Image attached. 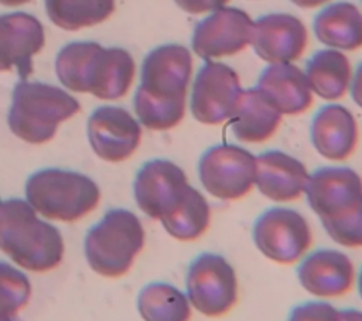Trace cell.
I'll list each match as a JSON object with an SVG mask.
<instances>
[{
    "label": "cell",
    "mask_w": 362,
    "mask_h": 321,
    "mask_svg": "<svg viewBox=\"0 0 362 321\" xmlns=\"http://www.w3.org/2000/svg\"><path fill=\"white\" fill-rule=\"evenodd\" d=\"M0 250L24 272L47 273L61 264L65 243L25 199L8 198L0 204Z\"/></svg>",
    "instance_id": "obj_1"
},
{
    "label": "cell",
    "mask_w": 362,
    "mask_h": 321,
    "mask_svg": "<svg viewBox=\"0 0 362 321\" xmlns=\"http://www.w3.org/2000/svg\"><path fill=\"white\" fill-rule=\"evenodd\" d=\"M81 110V105L65 89L51 83L18 81L7 113L10 132L28 144L52 140L61 123Z\"/></svg>",
    "instance_id": "obj_2"
},
{
    "label": "cell",
    "mask_w": 362,
    "mask_h": 321,
    "mask_svg": "<svg viewBox=\"0 0 362 321\" xmlns=\"http://www.w3.org/2000/svg\"><path fill=\"white\" fill-rule=\"evenodd\" d=\"M25 201L47 221L74 223L89 215L100 201L99 185L86 174L47 167L28 175Z\"/></svg>",
    "instance_id": "obj_3"
},
{
    "label": "cell",
    "mask_w": 362,
    "mask_h": 321,
    "mask_svg": "<svg viewBox=\"0 0 362 321\" xmlns=\"http://www.w3.org/2000/svg\"><path fill=\"white\" fill-rule=\"evenodd\" d=\"M146 232L139 216L126 208H112L83 236L89 269L105 279L127 274L143 250Z\"/></svg>",
    "instance_id": "obj_4"
},
{
    "label": "cell",
    "mask_w": 362,
    "mask_h": 321,
    "mask_svg": "<svg viewBox=\"0 0 362 321\" xmlns=\"http://www.w3.org/2000/svg\"><path fill=\"white\" fill-rule=\"evenodd\" d=\"M185 294L194 310L206 317L228 314L238 301V277L230 262L215 252H202L188 264Z\"/></svg>",
    "instance_id": "obj_5"
},
{
    "label": "cell",
    "mask_w": 362,
    "mask_h": 321,
    "mask_svg": "<svg viewBox=\"0 0 362 321\" xmlns=\"http://www.w3.org/2000/svg\"><path fill=\"white\" fill-rule=\"evenodd\" d=\"M197 171L206 192L222 201H236L255 187L256 156L238 144H214L201 154Z\"/></svg>",
    "instance_id": "obj_6"
},
{
    "label": "cell",
    "mask_w": 362,
    "mask_h": 321,
    "mask_svg": "<svg viewBox=\"0 0 362 321\" xmlns=\"http://www.w3.org/2000/svg\"><path fill=\"white\" fill-rule=\"evenodd\" d=\"M252 239L257 250L279 264H293L307 253L313 233L307 219L296 209L272 206L253 222Z\"/></svg>",
    "instance_id": "obj_7"
},
{
    "label": "cell",
    "mask_w": 362,
    "mask_h": 321,
    "mask_svg": "<svg viewBox=\"0 0 362 321\" xmlns=\"http://www.w3.org/2000/svg\"><path fill=\"white\" fill-rule=\"evenodd\" d=\"M242 91L235 69L219 61H204L191 88V115L202 124L225 123L232 117Z\"/></svg>",
    "instance_id": "obj_8"
},
{
    "label": "cell",
    "mask_w": 362,
    "mask_h": 321,
    "mask_svg": "<svg viewBox=\"0 0 362 321\" xmlns=\"http://www.w3.org/2000/svg\"><path fill=\"white\" fill-rule=\"evenodd\" d=\"M253 20L238 7H221L197 23L191 35L195 55L204 61L232 57L250 45Z\"/></svg>",
    "instance_id": "obj_9"
},
{
    "label": "cell",
    "mask_w": 362,
    "mask_h": 321,
    "mask_svg": "<svg viewBox=\"0 0 362 321\" xmlns=\"http://www.w3.org/2000/svg\"><path fill=\"white\" fill-rule=\"evenodd\" d=\"M188 185L178 164L167 158H151L134 175L133 197L144 215L160 222L177 206Z\"/></svg>",
    "instance_id": "obj_10"
},
{
    "label": "cell",
    "mask_w": 362,
    "mask_h": 321,
    "mask_svg": "<svg viewBox=\"0 0 362 321\" xmlns=\"http://www.w3.org/2000/svg\"><path fill=\"white\" fill-rule=\"evenodd\" d=\"M86 136L92 151L103 161L130 158L141 141V124L124 107L105 105L88 117Z\"/></svg>",
    "instance_id": "obj_11"
},
{
    "label": "cell",
    "mask_w": 362,
    "mask_h": 321,
    "mask_svg": "<svg viewBox=\"0 0 362 321\" xmlns=\"http://www.w3.org/2000/svg\"><path fill=\"white\" fill-rule=\"evenodd\" d=\"M304 195L320 221L334 219L362 204V178L351 167L324 165L308 174Z\"/></svg>",
    "instance_id": "obj_12"
},
{
    "label": "cell",
    "mask_w": 362,
    "mask_h": 321,
    "mask_svg": "<svg viewBox=\"0 0 362 321\" xmlns=\"http://www.w3.org/2000/svg\"><path fill=\"white\" fill-rule=\"evenodd\" d=\"M191 74V51L181 44H163L144 57L139 86L154 98L187 99Z\"/></svg>",
    "instance_id": "obj_13"
},
{
    "label": "cell",
    "mask_w": 362,
    "mask_h": 321,
    "mask_svg": "<svg viewBox=\"0 0 362 321\" xmlns=\"http://www.w3.org/2000/svg\"><path fill=\"white\" fill-rule=\"evenodd\" d=\"M308 33L304 23L288 13H269L253 21L250 45L267 64L298 59L307 48Z\"/></svg>",
    "instance_id": "obj_14"
},
{
    "label": "cell",
    "mask_w": 362,
    "mask_h": 321,
    "mask_svg": "<svg viewBox=\"0 0 362 321\" xmlns=\"http://www.w3.org/2000/svg\"><path fill=\"white\" fill-rule=\"evenodd\" d=\"M300 286L320 298H334L348 293L355 281L352 260L341 250L315 249L300 259L296 269Z\"/></svg>",
    "instance_id": "obj_15"
},
{
    "label": "cell",
    "mask_w": 362,
    "mask_h": 321,
    "mask_svg": "<svg viewBox=\"0 0 362 321\" xmlns=\"http://www.w3.org/2000/svg\"><path fill=\"white\" fill-rule=\"evenodd\" d=\"M45 44L40 20L28 13L0 14V72L17 69L21 81L33 74V57Z\"/></svg>",
    "instance_id": "obj_16"
},
{
    "label": "cell",
    "mask_w": 362,
    "mask_h": 321,
    "mask_svg": "<svg viewBox=\"0 0 362 321\" xmlns=\"http://www.w3.org/2000/svg\"><path fill=\"white\" fill-rule=\"evenodd\" d=\"M358 137L356 119L344 105H324L311 119V144L327 160L344 161L351 157L358 146Z\"/></svg>",
    "instance_id": "obj_17"
},
{
    "label": "cell",
    "mask_w": 362,
    "mask_h": 321,
    "mask_svg": "<svg viewBox=\"0 0 362 321\" xmlns=\"http://www.w3.org/2000/svg\"><path fill=\"white\" fill-rule=\"evenodd\" d=\"M305 165L281 150H266L256 156L255 187L274 202L296 201L304 194L308 180Z\"/></svg>",
    "instance_id": "obj_18"
},
{
    "label": "cell",
    "mask_w": 362,
    "mask_h": 321,
    "mask_svg": "<svg viewBox=\"0 0 362 321\" xmlns=\"http://www.w3.org/2000/svg\"><path fill=\"white\" fill-rule=\"evenodd\" d=\"M256 88L281 115H301L314 100L304 71L293 62L267 64L257 78Z\"/></svg>",
    "instance_id": "obj_19"
},
{
    "label": "cell",
    "mask_w": 362,
    "mask_h": 321,
    "mask_svg": "<svg viewBox=\"0 0 362 321\" xmlns=\"http://www.w3.org/2000/svg\"><path fill=\"white\" fill-rule=\"evenodd\" d=\"M132 54L120 47H100L93 55L88 75V93L102 100L123 98L134 79Z\"/></svg>",
    "instance_id": "obj_20"
},
{
    "label": "cell",
    "mask_w": 362,
    "mask_h": 321,
    "mask_svg": "<svg viewBox=\"0 0 362 321\" xmlns=\"http://www.w3.org/2000/svg\"><path fill=\"white\" fill-rule=\"evenodd\" d=\"M283 115L256 88L242 91L236 109L228 120L235 139L243 143H263L279 129Z\"/></svg>",
    "instance_id": "obj_21"
},
{
    "label": "cell",
    "mask_w": 362,
    "mask_h": 321,
    "mask_svg": "<svg viewBox=\"0 0 362 321\" xmlns=\"http://www.w3.org/2000/svg\"><path fill=\"white\" fill-rule=\"evenodd\" d=\"M317 40L328 48L355 51L362 48V13L351 1H335L321 8L313 20Z\"/></svg>",
    "instance_id": "obj_22"
},
{
    "label": "cell",
    "mask_w": 362,
    "mask_h": 321,
    "mask_svg": "<svg viewBox=\"0 0 362 321\" xmlns=\"http://www.w3.org/2000/svg\"><path fill=\"white\" fill-rule=\"evenodd\" d=\"M311 92L325 100H339L351 86L352 68L348 57L338 49L324 48L314 52L304 69Z\"/></svg>",
    "instance_id": "obj_23"
},
{
    "label": "cell",
    "mask_w": 362,
    "mask_h": 321,
    "mask_svg": "<svg viewBox=\"0 0 362 321\" xmlns=\"http://www.w3.org/2000/svg\"><path fill=\"white\" fill-rule=\"evenodd\" d=\"M136 308L143 321H189L192 313L185 291L167 281L144 284L137 293Z\"/></svg>",
    "instance_id": "obj_24"
},
{
    "label": "cell",
    "mask_w": 362,
    "mask_h": 321,
    "mask_svg": "<svg viewBox=\"0 0 362 321\" xmlns=\"http://www.w3.org/2000/svg\"><path fill=\"white\" fill-rule=\"evenodd\" d=\"M160 223L174 239L191 242L201 238L211 223V206L206 198L191 184L177 206Z\"/></svg>",
    "instance_id": "obj_25"
},
{
    "label": "cell",
    "mask_w": 362,
    "mask_h": 321,
    "mask_svg": "<svg viewBox=\"0 0 362 321\" xmlns=\"http://www.w3.org/2000/svg\"><path fill=\"white\" fill-rule=\"evenodd\" d=\"M48 18L57 27L76 31L106 21L115 11V0H44Z\"/></svg>",
    "instance_id": "obj_26"
},
{
    "label": "cell",
    "mask_w": 362,
    "mask_h": 321,
    "mask_svg": "<svg viewBox=\"0 0 362 321\" xmlns=\"http://www.w3.org/2000/svg\"><path fill=\"white\" fill-rule=\"evenodd\" d=\"M100 47L95 41H72L65 44L55 58L58 81L72 92L88 93L90 61Z\"/></svg>",
    "instance_id": "obj_27"
},
{
    "label": "cell",
    "mask_w": 362,
    "mask_h": 321,
    "mask_svg": "<svg viewBox=\"0 0 362 321\" xmlns=\"http://www.w3.org/2000/svg\"><path fill=\"white\" fill-rule=\"evenodd\" d=\"M136 119L148 130L164 132L175 127L185 116L187 99H160L137 86L133 98Z\"/></svg>",
    "instance_id": "obj_28"
},
{
    "label": "cell",
    "mask_w": 362,
    "mask_h": 321,
    "mask_svg": "<svg viewBox=\"0 0 362 321\" xmlns=\"http://www.w3.org/2000/svg\"><path fill=\"white\" fill-rule=\"evenodd\" d=\"M33 286L23 269L0 260V314L14 318L31 300Z\"/></svg>",
    "instance_id": "obj_29"
},
{
    "label": "cell",
    "mask_w": 362,
    "mask_h": 321,
    "mask_svg": "<svg viewBox=\"0 0 362 321\" xmlns=\"http://www.w3.org/2000/svg\"><path fill=\"white\" fill-rule=\"evenodd\" d=\"M327 235L345 247L362 246V204L352 211L328 221H321Z\"/></svg>",
    "instance_id": "obj_30"
},
{
    "label": "cell",
    "mask_w": 362,
    "mask_h": 321,
    "mask_svg": "<svg viewBox=\"0 0 362 321\" xmlns=\"http://www.w3.org/2000/svg\"><path fill=\"white\" fill-rule=\"evenodd\" d=\"M287 321H341V308L325 300H308L291 307Z\"/></svg>",
    "instance_id": "obj_31"
},
{
    "label": "cell",
    "mask_w": 362,
    "mask_h": 321,
    "mask_svg": "<svg viewBox=\"0 0 362 321\" xmlns=\"http://www.w3.org/2000/svg\"><path fill=\"white\" fill-rule=\"evenodd\" d=\"M175 4L188 14L212 13L221 7H225L229 0H174Z\"/></svg>",
    "instance_id": "obj_32"
},
{
    "label": "cell",
    "mask_w": 362,
    "mask_h": 321,
    "mask_svg": "<svg viewBox=\"0 0 362 321\" xmlns=\"http://www.w3.org/2000/svg\"><path fill=\"white\" fill-rule=\"evenodd\" d=\"M349 92H351L352 100L362 109V61L358 64V66L352 75Z\"/></svg>",
    "instance_id": "obj_33"
},
{
    "label": "cell",
    "mask_w": 362,
    "mask_h": 321,
    "mask_svg": "<svg viewBox=\"0 0 362 321\" xmlns=\"http://www.w3.org/2000/svg\"><path fill=\"white\" fill-rule=\"evenodd\" d=\"M341 321H362V310L354 307L341 308Z\"/></svg>",
    "instance_id": "obj_34"
},
{
    "label": "cell",
    "mask_w": 362,
    "mask_h": 321,
    "mask_svg": "<svg viewBox=\"0 0 362 321\" xmlns=\"http://www.w3.org/2000/svg\"><path fill=\"white\" fill-rule=\"evenodd\" d=\"M294 6L301 7V8H314V7H320L325 3H328L329 0H290Z\"/></svg>",
    "instance_id": "obj_35"
},
{
    "label": "cell",
    "mask_w": 362,
    "mask_h": 321,
    "mask_svg": "<svg viewBox=\"0 0 362 321\" xmlns=\"http://www.w3.org/2000/svg\"><path fill=\"white\" fill-rule=\"evenodd\" d=\"M31 0H0V4L3 6H8V7H13V6H21V4H25Z\"/></svg>",
    "instance_id": "obj_36"
},
{
    "label": "cell",
    "mask_w": 362,
    "mask_h": 321,
    "mask_svg": "<svg viewBox=\"0 0 362 321\" xmlns=\"http://www.w3.org/2000/svg\"><path fill=\"white\" fill-rule=\"evenodd\" d=\"M356 286H358V293L362 298V267H361V270L358 273V277H356Z\"/></svg>",
    "instance_id": "obj_37"
},
{
    "label": "cell",
    "mask_w": 362,
    "mask_h": 321,
    "mask_svg": "<svg viewBox=\"0 0 362 321\" xmlns=\"http://www.w3.org/2000/svg\"><path fill=\"white\" fill-rule=\"evenodd\" d=\"M0 321H13L11 317H6V315H1L0 314Z\"/></svg>",
    "instance_id": "obj_38"
},
{
    "label": "cell",
    "mask_w": 362,
    "mask_h": 321,
    "mask_svg": "<svg viewBox=\"0 0 362 321\" xmlns=\"http://www.w3.org/2000/svg\"><path fill=\"white\" fill-rule=\"evenodd\" d=\"M1 201H3V199H1V198H0V204H1Z\"/></svg>",
    "instance_id": "obj_39"
},
{
    "label": "cell",
    "mask_w": 362,
    "mask_h": 321,
    "mask_svg": "<svg viewBox=\"0 0 362 321\" xmlns=\"http://www.w3.org/2000/svg\"><path fill=\"white\" fill-rule=\"evenodd\" d=\"M361 1H362V0H361Z\"/></svg>",
    "instance_id": "obj_40"
}]
</instances>
